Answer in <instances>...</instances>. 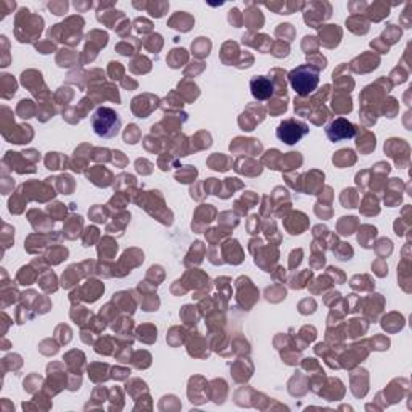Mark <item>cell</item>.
<instances>
[{
  "instance_id": "6da1fadb",
  "label": "cell",
  "mask_w": 412,
  "mask_h": 412,
  "mask_svg": "<svg viewBox=\"0 0 412 412\" xmlns=\"http://www.w3.org/2000/svg\"><path fill=\"white\" fill-rule=\"evenodd\" d=\"M94 132L102 139H113L115 135L120 134L121 129V118L115 110L108 107L98 108L90 118Z\"/></svg>"
},
{
  "instance_id": "7a4b0ae2",
  "label": "cell",
  "mask_w": 412,
  "mask_h": 412,
  "mask_svg": "<svg viewBox=\"0 0 412 412\" xmlns=\"http://www.w3.org/2000/svg\"><path fill=\"white\" fill-rule=\"evenodd\" d=\"M288 81H290L293 90L297 92L298 95L306 97L316 90L319 84V71L311 65H301L290 71Z\"/></svg>"
},
{
  "instance_id": "3957f363",
  "label": "cell",
  "mask_w": 412,
  "mask_h": 412,
  "mask_svg": "<svg viewBox=\"0 0 412 412\" xmlns=\"http://www.w3.org/2000/svg\"><path fill=\"white\" fill-rule=\"evenodd\" d=\"M307 132H310V126H307L306 122L298 120H285L279 125L275 135H278L280 142L287 145H295L300 142Z\"/></svg>"
},
{
  "instance_id": "277c9868",
  "label": "cell",
  "mask_w": 412,
  "mask_h": 412,
  "mask_svg": "<svg viewBox=\"0 0 412 412\" xmlns=\"http://www.w3.org/2000/svg\"><path fill=\"white\" fill-rule=\"evenodd\" d=\"M325 132H327V137L332 140V142H340V140L354 137L356 127L348 120L338 118L330 122L327 129H325Z\"/></svg>"
},
{
  "instance_id": "5b68a950",
  "label": "cell",
  "mask_w": 412,
  "mask_h": 412,
  "mask_svg": "<svg viewBox=\"0 0 412 412\" xmlns=\"http://www.w3.org/2000/svg\"><path fill=\"white\" fill-rule=\"evenodd\" d=\"M250 89L256 100H266L273 95V83L266 76H255L250 81Z\"/></svg>"
}]
</instances>
